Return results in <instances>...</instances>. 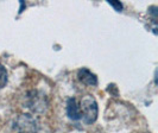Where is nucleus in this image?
<instances>
[{
	"label": "nucleus",
	"mask_w": 158,
	"mask_h": 133,
	"mask_svg": "<svg viewBox=\"0 0 158 133\" xmlns=\"http://www.w3.org/2000/svg\"><path fill=\"white\" fill-rule=\"evenodd\" d=\"M24 107L36 114H43L49 108L48 96L43 92L32 89L24 96Z\"/></svg>",
	"instance_id": "obj_1"
},
{
	"label": "nucleus",
	"mask_w": 158,
	"mask_h": 133,
	"mask_svg": "<svg viewBox=\"0 0 158 133\" xmlns=\"http://www.w3.org/2000/svg\"><path fill=\"white\" fill-rule=\"evenodd\" d=\"M7 81H8V74L7 71H6V68L0 64V89H2L4 87L7 85Z\"/></svg>",
	"instance_id": "obj_6"
},
{
	"label": "nucleus",
	"mask_w": 158,
	"mask_h": 133,
	"mask_svg": "<svg viewBox=\"0 0 158 133\" xmlns=\"http://www.w3.org/2000/svg\"><path fill=\"white\" fill-rule=\"evenodd\" d=\"M13 130L17 133H38L40 121L32 114L23 113L16 118L13 123Z\"/></svg>",
	"instance_id": "obj_3"
},
{
	"label": "nucleus",
	"mask_w": 158,
	"mask_h": 133,
	"mask_svg": "<svg viewBox=\"0 0 158 133\" xmlns=\"http://www.w3.org/2000/svg\"><path fill=\"white\" fill-rule=\"evenodd\" d=\"M77 78H79L80 82H82L86 86H98V76L87 68H81L77 71Z\"/></svg>",
	"instance_id": "obj_4"
},
{
	"label": "nucleus",
	"mask_w": 158,
	"mask_h": 133,
	"mask_svg": "<svg viewBox=\"0 0 158 133\" xmlns=\"http://www.w3.org/2000/svg\"><path fill=\"white\" fill-rule=\"evenodd\" d=\"M108 4H110L117 12H121V11H123V4H121L120 1H114V0H112V1H108Z\"/></svg>",
	"instance_id": "obj_7"
},
{
	"label": "nucleus",
	"mask_w": 158,
	"mask_h": 133,
	"mask_svg": "<svg viewBox=\"0 0 158 133\" xmlns=\"http://www.w3.org/2000/svg\"><path fill=\"white\" fill-rule=\"evenodd\" d=\"M80 105V110H81V119L86 125H92L94 124L99 115V107L98 102L92 95H85Z\"/></svg>",
	"instance_id": "obj_2"
},
{
	"label": "nucleus",
	"mask_w": 158,
	"mask_h": 133,
	"mask_svg": "<svg viewBox=\"0 0 158 133\" xmlns=\"http://www.w3.org/2000/svg\"><path fill=\"white\" fill-rule=\"evenodd\" d=\"M67 115L73 121H77L81 119L80 105L76 98H69L67 101Z\"/></svg>",
	"instance_id": "obj_5"
}]
</instances>
